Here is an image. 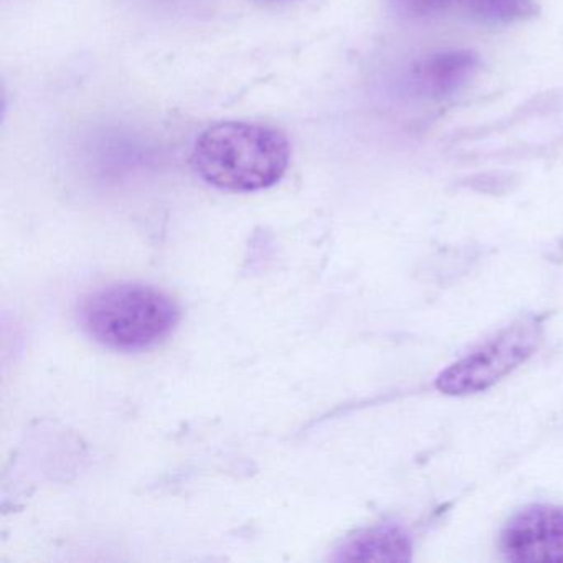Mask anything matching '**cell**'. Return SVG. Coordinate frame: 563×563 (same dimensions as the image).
<instances>
[{
  "mask_svg": "<svg viewBox=\"0 0 563 563\" xmlns=\"http://www.w3.org/2000/svg\"><path fill=\"white\" fill-rule=\"evenodd\" d=\"M395 9L407 18H427L446 5L448 0H391Z\"/></svg>",
  "mask_w": 563,
  "mask_h": 563,
  "instance_id": "ba28073f",
  "label": "cell"
},
{
  "mask_svg": "<svg viewBox=\"0 0 563 563\" xmlns=\"http://www.w3.org/2000/svg\"><path fill=\"white\" fill-rule=\"evenodd\" d=\"M479 67V57L470 51H448L428 55L413 65L410 87L424 98L450 97L470 84Z\"/></svg>",
  "mask_w": 563,
  "mask_h": 563,
  "instance_id": "5b68a950",
  "label": "cell"
},
{
  "mask_svg": "<svg viewBox=\"0 0 563 563\" xmlns=\"http://www.w3.org/2000/svg\"><path fill=\"white\" fill-rule=\"evenodd\" d=\"M500 549L509 562L563 563V509L536 504L504 527Z\"/></svg>",
  "mask_w": 563,
  "mask_h": 563,
  "instance_id": "277c9868",
  "label": "cell"
},
{
  "mask_svg": "<svg viewBox=\"0 0 563 563\" xmlns=\"http://www.w3.org/2000/svg\"><path fill=\"white\" fill-rule=\"evenodd\" d=\"M540 332L542 328L536 318L514 322L444 368L437 378L438 390L456 397L486 390L533 354Z\"/></svg>",
  "mask_w": 563,
  "mask_h": 563,
  "instance_id": "3957f363",
  "label": "cell"
},
{
  "mask_svg": "<svg viewBox=\"0 0 563 563\" xmlns=\"http://www.w3.org/2000/svg\"><path fill=\"white\" fill-rule=\"evenodd\" d=\"M180 309L167 292L141 283H118L85 296L78 322L93 341L114 351L154 347L173 334Z\"/></svg>",
  "mask_w": 563,
  "mask_h": 563,
  "instance_id": "7a4b0ae2",
  "label": "cell"
},
{
  "mask_svg": "<svg viewBox=\"0 0 563 563\" xmlns=\"http://www.w3.org/2000/svg\"><path fill=\"white\" fill-rule=\"evenodd\" d=\"M471 18L493 24L526 21L539 12L536 0H461Z\"/></svg>",
  "mask_w": 563,
  "mask_h": 563,
  "instance_id": "52a82bcc",
  "label": "cell"
},
{
  "mask_svg": "<svg viewBox=\"0 0 563 563\" xmlns=\"http://www.w3.org/2000/svg\"><path fill=\"white\" fill-rule=\"evenodd\" d=\"M291 161L285 133L266 124L227 121L197 137L190 164L197 176L225 192H258L276 186Z\"/></svg>",
  "mask_w": 563,
  "mask_h": 563,
  "instance_id": "6da1fadb",
  "label": "cell"
},
{
  "mask_svg": "<svg viewBox=\"0 0 563 563\" xmlns=\"http://www.w3.org/2000/svg\"><path fill=\"white\" fill-rule=\"evenodd\" d=\"M335 559L357 562H408L411 559L410 536L400 527H375L349 539Z\"/></svg>",
  "mask_w": 563,
  "mask_h": 563,
  "instance_id": "8992f818",
  "label": "cell"
}]
</instances>
